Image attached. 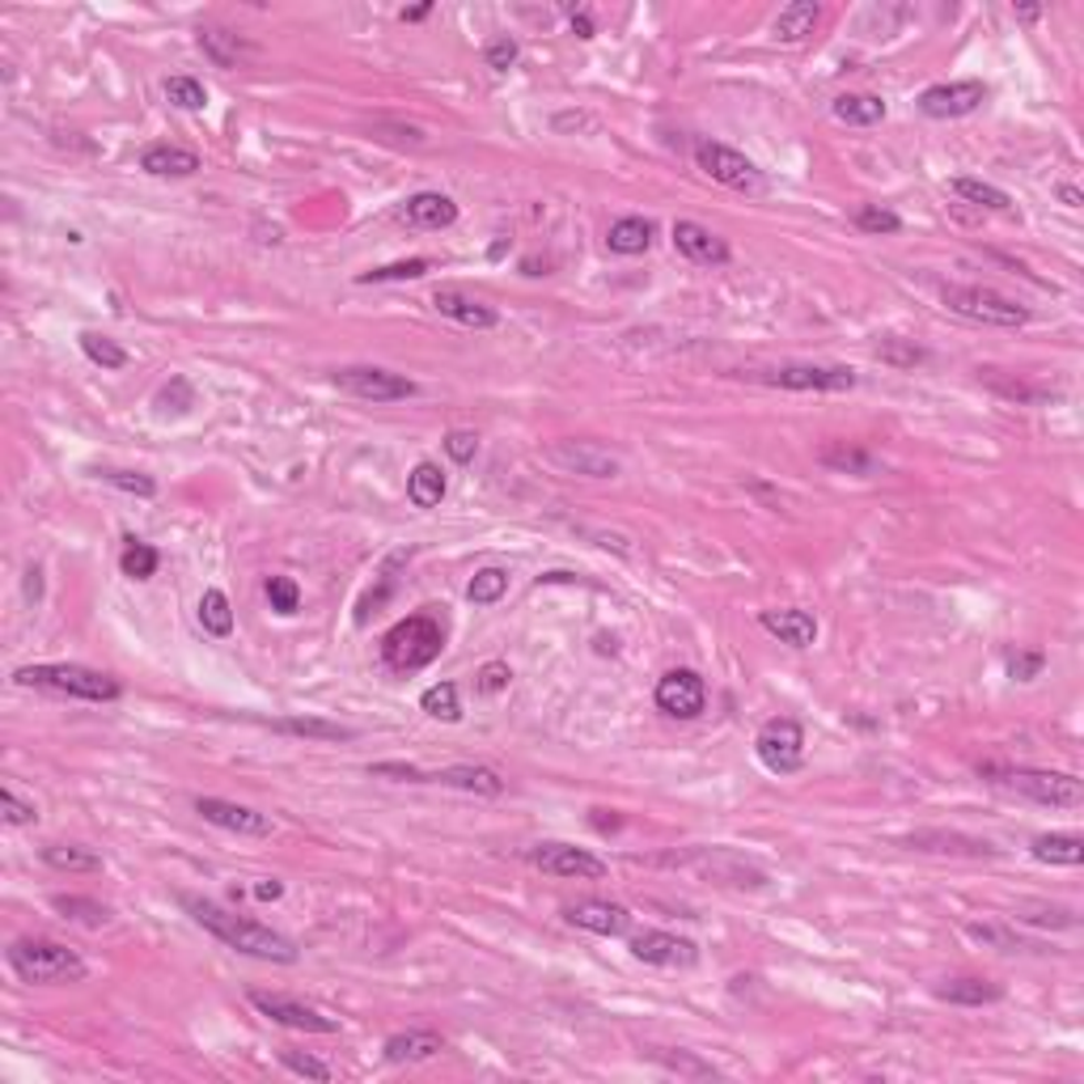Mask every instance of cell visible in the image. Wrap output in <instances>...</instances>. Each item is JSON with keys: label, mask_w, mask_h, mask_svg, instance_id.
I'll return each instance as SVG.
<instances>
[{"label": "cell", "mask_w": 1084, "mask_h": 1084, "mask_svg": "<svg viewBox=\"0 0 1084 1084\" xmlns=\"http://www.w3.org/2000/svg\"><path fill=\"white\" fill-rule=\"evenodd\" d=\"M192 919L204 928V932H213V937L225 944V949H238L246 958H259V962H276V966H292L301 953H297V944L289 937H280V932H271L264 923H255V919L246 916H234V911H225L220 902L213 898H195V894H183L178 898Z\"/></svg>", "instance_id": "obj_1"}, {"label": "cell", "mask_w": 1084, "mask_h": 1084, "mask_svg": "<svg viewBox=\"0 0 1084 1084\" xmlns=\"http://www.w3.org/2000/svg\"><path fill=\"white\" fill-rule=\"evenodd\" d=\"M1030 851H1034V860H1042V865H1063V868L1084 865L1081 835H1037L1034 844H1030Z\"/></svg>", "instance_id": "obj_34"}, {"label": "cell", "mask_w": 1084, "mask_h": 1084, "mask_svg": "<svg viewBox=\"0 0 1084 1084\" xmlns=\"http://www.w3.org/2000/svg\"><path fill=\"white\" fill-rule=\"evenodd\" d=\"M754 750H758V763L772 775H793L805 763V729L793 716H775L758 729Z\"/></svg>", "instance_id": "obj_10"}, {"label": "cell", "mask_w": 1084, "mask_h": 1084, "mask_svg": "<svg viewBox=\"0 0 1084 1084\" xmlns=\"http://www.w3.org/2000/svg\"><path fill=\"white\" fill-rule=\"evenodd\" d=\"M81 352H85L94 364H102V369H123V364H127V352H123L120 343L106 335H97V331H85V335H81Z\"/></svg>", "instance_id": "obj_46"}, {"label": "cell", "mask_w": 1084, "mask_h": 1084, "mask_svg": "<svg viewBox=\"0 0 1084 1084\" xmlns=\"http://www.w3.org/2000/svg\"><path fill=\"white\" fill-rule=\"evenodd\" d=\"M166 97L178 106V111H204V106H208V90H204L195 76H169Z\"/></svg>", "instance_id": "obj_47"}, {"label": "cell", "mask_w": 1084, "mask_h": 1084, "mask_svg": "<svg viewBox=\"0 0 1084 1084\" xmlns=\"http://www.w3.org/2000/svg\"><path fill=\"white\" fill-rule=\"evenodd\" d=\"M830 115L847 127H873L886 120V102L877 94H839L830 102Z\"/></svg>", "instance_id": "obj_31"}, {"label": "cell", "mask_w": 1084, "mask_h": 1084, "mask_svg": "<svg viewBox=\"0 0 1084 1084\" xmlns=\"http://www.w3.org/2000/svg\"><path fill=\"white\" fill-rule=\"evenodd\" d=\"M157 564H162L157 547H148V543H141V538H123V555H120L123 577L148 580L153 572H157Z\"/></svg>", "instance_id": "obj_40"}, {"label": "cell", "mask_w": 1084, "mask_h": 1084, "mask_svg": "<svg viewBox=\"0 0 1084 1084\" xmlns=\"http://www.w3.org/2000/svg\"><path fill=\"white\" fill-rule=\"evenodd\" d=\"M508 593V572L505 568H479L475 577H471V585H466V598L475 606H492V602H500Z\"/></svg>", "instance_id": "obj_43"}, {"label": "cell", "mask_w": 1084, "mask_h": 1084, "mask_svg": "<svg viewBox=\"0 0 1084 1084\" xmlns=\"http://www.w3.org/2000/svg\"><path fill=\"white\" fill-rule=\"evenodd\" d=\"M343 394L352 399H364V403H403V399H415V382L403 378V373H390V369H378V364H343L331 373Z\"/></svg>", "instance_id": "obj_9"}, {"label": "cell", "mask_w": 1084, "mask_h": 1084, "mask_svg": "<svg viewBox=\"0 0 1084 1084\" xmlns=\"http://www.w3.org/2000/svg\"><path fill=\"white\" fill-rule=\"evenodd\" d=\"M420 708H424V712H429L433 721H445V724L462 721L458 686H454V682H436V686H429V691L420 695Z\"/></svg>", "instance_id": "obj_42"}, {"label": "cell", "mask_w": 1084, "mask_h": 1084, "mask_svg": "<svg viewBox=\"0 0 1084 1084\" xmlns=\"http://www.w3.org/2000/svg\"><path fill=\"white\" fill-rule=\"evenodd\" d=\"M9 966L13 974L30 983V988H60V983H81L90 974V966L81 962V953H73L69 944L60 940H34L22 937L9 944Z\"/></svg>", "instance_id": "obj_2"}, {"label": "cell", "mask_w": 1084, "mask_h": 1084, "mask_svg": "<svg viewBox=\"0 0 1084 1084\" xmlns=\"http://www.w3.org/2000/svg\"><path fill=\"white\" fill-rule=\"evenodd\" d=\"M271 733H289V737H318V742H352L357 729L335 721H318V716H285V721H267Z\"/></svg>", "instance_id": "obj_32"}, {"label": "cell", "mask_w": 1084, "mask_h": 1084, "mask_svg": "<svg viewBox=\"0 0 1084 1084\" xmlns=\"http://www.w3.org/2000/svg\"><path fill=\"white\" fill-rule=\"evenodd\" d=\"M907 847L919 851H953V856H995V847L983 839H962V835H940V830H919L907 839Z\"/></svg>", "instance_id": "obj_36"}, {"label": "cell", "mask_w": 1084, "mask_h": 1084, "mask_svg": "<svg viewBox=\"0 0 1084 1084\" xmlns=\"http://www.w3.org/2000/svg\"><path fill=\"white\" fill-rule=\"evenodd\" d=\"M1055 192H1060V199H1063V204H1067V208H1081V204H1084L1081 187H1072V183H1060Z\"/></svg>", "instance_id": "obj_62"}, {"label": "cell", "mask_w": 1084, "mask_h": 1084, "mask_svg": "<svg viewBox=\"0 0 1084 1084\" xmlns=\"http://www.w3.org/2000/svg\"><path fill=\"white\" fill-rule=\"evenodd\" d=\"M674 865H686L703 873V877H712V881H721V886H742V890H758V886H767V868L750 865L742 860L737 851H724V847H699L691 860H674Z\"/></svg>", "instance_id": "obj_14"}, {"label": "cell", "mask_w": 1084, "mask_h": 1084, "mask_svg": "<svg viewBox=\"0 0 1084 1084\" xmlns=\"http://www.w3.org/2000/svg\"><path fill=\"white\" fill-rule=\"evenodd\" d=\"M822 22V9L814 0H793V4H784L780 9V18H775V39L780 43H801V39H809Z\"/></svg>", "instance_id": "obj_29"}, {"label": "cell", "mask_w": 1084, "mask_h": 1084, "mask_svg": "<svg viewBox=\"0 0 1084 1084\" xmlns=\"http://www.w3.org/2000/svg\"><path fill=\"white\" fill-rule=\"evenodd\" d=\"M1012 18H1016V22H1037V18H1042V4H1016Z\"/></svg>", "instance_id": "obj_63"}, {"label": "cell", "mask_w": 1084, "mask_h": 1084, "mask_svg": "<svg viewBox=\"0 0 1084 1084\" xmlns=\"http://www.w3.org/2000/svg\"><path fill=\"white\" fill-rule=\"evenodd\" d=\"M0 809H4V822H9V826H34V822H39V805H34V801H22L13 788H0Z\"/></svg>", "instance_id": "obj_51"}, {"label": "cell", "mask_w": 1084, "mask_h": 1084, "mask_svg": "<svg viewBox=\"0 0 1084 1084\" xmlns=\"http://www.w3.org/2000/svg\"><path fill=\"white\" fill-rule=\"evenodd\" d=\"M758 623H763V631H772L775 640H784L793 649H809L818 640V619L809 610H793V606L788 610H763Z\"/></svg>", "instance_id": "obj_24"}, {"label": "cell", "mask_w": 1084, "mask_h": 1084, "mask_svg": "<svg viewBox=\"0 0 1084 1084\" xmlns=\"http://www.w3.org/2000/svg\"><path fill=\"white\" fill-rule=\"evenodd\" d=\"M399 217L407 220L411 229H450L458 220V204L441 192H420L399 208Z\"/></svg>", "instance_id": "obj_23"}, {"label": "cell", "mask_w": 1084, "mask_h": 1084, "mask_svg": "<svg viewBox=\"0 0 1084 1084\" xmlns=\"http://www.w3.org/2000/svg\"><path fill=\"white\" fill-rule=\"evenodd\" d=\"M856 225L865 229V234H898L902 229V217L898 213H890V208H881V204H865L860 213H856Z\"/></svg>", "instance_id": "obj_50"}, {"label": "cell", "mask_w": 1084, "mask_h": 1084, "mask_svg": "<svg viewBox=\"0 0 1084 1084\" xmlns=\"http://www.w3.org/2000/svg\"><path fill=\"white\" fill-rule=\"evenodd\" d=\"M25 598L30 602H39L43 598V568L34 564V568H25Z\"/></svg>", "instance_id": "obj_59"}, {"label": "cell", "mask_w": 1084, "mask_h": 1084, "mask_svg": "<svg viewBox=\"0 0 1084 1084\" xmlns=\"http://www.w3.org/2000/svg\"><path fill=\"white\" fill-rule=\"evenodd\" d=\"M51 907H55L64 919L85 923V928H102V923L111 919V911H106L102 902H94V898H81V894H55V898H51Z\"/></svg>", "instance_id": "obj_39"}, {"label": "cell", "mask_w": 1084, "mask_h": 1084, "mask_svg": "<svg viewBox=\"0 0 1084 1084\" xmlns=\"http://www.w3.org/2000/svg\"><path fill=\"white\" fill-rule=\"evenodd\" d=\"M873 352H877V361L894 364V369H916V364L928 361V352L919 343H911V339H881Z\"/></svg>", "instance_id": "obj_45"}, {"label": "cell", "mask_w": 1084, "mask_h": 1084, "mask_svg": "<svg viewBox=\"0 0 1084 1084\" xmlns=\"http://www.w3.org/2000/svg\"><path fill=\"white\" fill-rule=\"evenodd\" d=\"M433 13V4H420V9H403V22H424Z\"/></svg>", "instance_id": "obj_64"}, {"label": "cell", "mask_w": 1084, "mask_h": 1084, "mask_svg": "<svg viewBox=\"0 0 1084 1084\" xmlns=\"http://www.w3.org/2000/svg\"><path fill=\"white\" fill-rule=\"evenodd\" d=\"M657 1060L665 1063V1067H670V1072H678V1076H699V1081H716V1076H721V1072H716V1067H712V1063H699V1060H691V1055H686V1051H678V1055H670V1051H665V1055H657Z\"/></svg>", "instance_id": "obj_53"}, {"label": "cell", "mask_w": 1084, "mask_h": 1084, "mask_svg": "<svg viewBox=\"0 0 1084 1084\" xmlns=\"http://www.w3.org/2000/svg\"><path fill=\"white\" fill-rule=\"evenodd\" d=\"M195 814L204 822H213V826H220V830L246 835V839H267L271 835V818L267 814H255V809L234 805V801H220V796H199L195 801Z\"/></svg>", "instance_id": "obj_18"}, {"label": "cell", "mask_w": 1084, "mask_h": 1084, "mask_svg": "<svg viewBox=\"0 0 1084 1084\" xmlns=\"http://www.w3.org/2000/svg\"><path fill=\"white\" fill-rule=\"evenodd\" d=\"M572 34L577 39H593V18L589 13H572Z\"/></svg>", "instance_id": "obj_61"}, {"label": "cell", "mask_w": 1084, "mask_h": 1084, "mask_svg": "<svg viewBox=\"0 0 1084 1084\" xmlns=\"http://www.w3.org/2000/svg\"><path fill=\"white\" fill-rule=\"evenodd\" d=\"M199 623H204V631L220 636V640L234 631V606H229V598L220 589H204V598H199Z\"/></svg>", "instance_id": "obj_41"}, {"label": "cell", "mask_w": 1084, "mask_h": 1084, "mask_svg": "<svg viewBox=\"0 0 1084 1084\" xmlns=\"http://www.w3.org/2000/svg\"><path fill=\"white\" fill-rule=\"evenodd\" d=\"M195 43H199V51H204L217 69H238L241 60L250 55V48L241 43L238 34H229V30H220V25H199Z\"/></svg>", "instance_id": "obj_28"}, {"label": "cell", "mask_w": 1084, "mask_h": 1084, "mask_svg": "<svg viewBox=\"0 0 1084 1084\" xmlns=\"http://www.w3.org/2000/svg\"><path fill=\"white\" fill-rule=\"evenodd\" d=\"M369 775H394V780H403V784H429V772H420V767H411V763H373Z\"/></svg>", "instance_id": "obj_58"}, {"label": "cell", "mask_w": 1084, "mask_h": 1084, "mask_svg": "<svg viewBox=\"0 0 1084 1084\" xmlns=\"http://www.w3.org/2000/svg\"><path fill=\"white\" fill-rule=\"evenodd\" d=\"M267 602L276 615H297V606H301V589H297V580L292 577H267Z\"/></svg>", "instance_id": "obj_49"}, {"label": "cell", "mask_w": 1084, "mask_h": 1084, "mask_svg": "<svg viewBox=\"0 0 1084 1084\" xmlns=\"http://www.w3.org/2000/svg\"><path fill=\"white\" fill-rule=\"evenodd\" d=\"M445 454H450L454 462H462V466H466V462H475V454H479V436L454 429V433L445 436Z\"/></svg>", "instance_id": "obj_57"}, {"label": "cell", "mask_w": 1084, "mask_h": 1084, "mask_svg": "<svg viewBox=\"0 0 1084 1084\" xmlns=\"http://www.w3.org/2000/svg\"><path fill=\"white\" fill-rule=\"evenodd\" d=\"M141 169L153 178H192L199 174V153L183 145H148L141 153Z\"/></svg>", "instance_id": "obj_25"}, {"label": "cell", "mask_w": 1084, "mask_h": 1084, "mask_svg": "<svg viewBox=\"0 0 1084 1084\" xmlns=\"http://www.w3.org/2000/svg\"><path fill=\"white\" fill-rule=\"evenodd\" d=\"M526 860L534 868H543L547 877H568V881H602L606 873H610L606 860H598L593 851L572 844H534L526 851Z\"/></svg>", "instance_id": "obj_11"}, {"label": "cell", "mask_w": 1084, "mask_h": 1084, "mask_svg": "<svg viewBox=\"0 0 1084 1084\" xmlns=\"http://www.w3.org/2000/svg\"><path fill=\"white\" fill-rule=\"evenodd\" d=\"M657 708L674 721H695L708 708V682L695 670H670V674L657 682Z\"/></svg>", "instance_id": "obj_16"}, {"label": "cell", "mask_w": 1084, "mask_h": 1084, "mask_svg": "<svg viewBox=\"0 0 1084 1084\" xmlns=\"http://www.w3.org/2000/svg\"><path fill=\"white\" fill-rule=\"evenodd\" d=\"M18 686H34L48 695H69L85 699V703H115L123 695L120 678L90 670V665H69V661H51V665H22L13 670Z\"/></svg>", "instance_id": "obj_3"}, {"label": "cell", "mask_w": 1084, "mask_h": 1084, "mask_svg": "<svg viewBox=\"0 0 1084 1084\" xmlns=\"http://www.w3.org/2000/svg\"><path fill=\"white\" fill-rule=\"evenodd\" d=\"M407 500L415 508H436L445 500V475L436 462H415V471L407 475Z\"/></svg>", "instance_id": "obj_35"}, {"label": "cell", "mask_w": 1084, "mask_h": 1084, "mask_svg": "<svg viewBox=\"0 0 1084 1084\" xmlns=\"http://www.w3.org/2000/svg\"><path fill=\"white\" fill-rule=\"evenodd\" d=\"M39 856H43V865L55 868V873H97V868H102V856H97V851L76 847V844H48Z\"/></svg>", "instance_id": "obj_38"}, {"label": "cell", "mask_w": 1084, "mask_h": 1084, "mask_svg": "<svg viewBox=\"0 0 1084 1084\" xmlns=\"http://www.w3.org/2000/svg\"><path fill=\"white\" fill-rule=\"evenodd\" d=\"M280 894H285L280 881H259V886H255V898H259V902H276Z\"/></svg>", "instance_id": "obj_60"}, {"label": "cell", "mask_w": 1084, "mask_h": 1084, "mask_svg": "<svg viewBox=\"0 0 1084 1084\" xmlns=\"http://www.w3.org/2000/svg\"><path fill=\"white\" fill-rule=\"evenodd\" d=\"M988 102V85L983 81H944V85H928L916 97V106L928 120H966Z\"/></svg>", "instance_id": "obj_13"}, {"label": "cell", "mask_w": 1084, "mask_h": 1084, "mask_svg": "<svg viewBox=\"0 0 1084 1084\" xmlns=\"http://www.w3.org/2000/svg\"><path fill=\"white\" fill-rule=\"evenodd\" d=\"M250 1004L264 1012L267 1021L276 1025H289V1030H301V1034H339V1021L327 1016V1012L310 1009L301 1000H289V995H271V991H250Z\"/></svg>", "instance_id": "obj_15"}, {"label": "cell", "mask_w": 1084, "mask_h": 1084, "mask_svg": "<svg viewBox=\"0 0 1084 1084\" xmlns=\"http://www.w3.org/2000/svg\"><path fill=\"white\" fill-rule=\"evenodd\" d=\"M433 306H436V313H445L450 322H458V327H466V331H492V327L500 322V313L492 310L487 301L466 297V292H458V289H436Z\"/></svg>", "instance_id": "obj_20"}, {"label": "cell", "mask_w": 1084, "mask_h": 1084, "mask_svg": "<svg viewBox=\"0 0 1084 1084\" xmlns=\"http://www.w3.org/2000/svg\"><path fill=\"white\" fill-rule=\"evenodd\" d=\"M508 678H513V670H508L505 661H487L479 674H475V691L479 695H500L508 686Z\"/></svg>", "instance_id": "obj_55"}, {"label": "cell", "mask_w": 1084, "mask_h": 1084, "mask_svg": "<svg viewBox=\"0 0 1084 1084\" xmlns=\"http://www.w3.org/2000/svg\"><path fill=\"white\" fill-rule=\"evenodd\" d=\"M627 949H631V958L636 962H649V966H665V970H686V966L699 962V949L691 944L686 937H674V932H636V937L627 940Z\"/></svg>", "instance_id": "obj_17"}, {"label": "cell", "mask_w": 1084, "mask_h": 1084, "mask_svg": "<svg viewBox=\"0 0 1084 1084\" xmlns=\"http://www.w3.org/2000/svg\"><path fill=\"white\" fill-rule=\"evenodd\" d=\"M445 649V623L436 615H407L382 636V661L394 674H415L433 665Z\"/></svg>", "instance_id": "obj_4"}, {"label": "cell", "mask_w": 1084, "mask_h": 1084, "mask_svg": "<svg viewBox=\"0 0 1084 1084\" xmlns=\"http://www.w3.org/2000/svg\"><path fill=\"white\" fill-rule=\"evenodd\" d=\"M695 166L712 178V183H721V187H733V192H746V195H763L767 192V178H763V169L750 162L746 153H737V148L721 145V141H699L695 145Z\"/></svg>", "instance_id": "obj_7"}, {"label": "cell", "mask_w": 1084, "mask_h": 1084, "mask_svg": "<svg viewBox=\"0 0 1084 1084\" xmlns=\"http://www.w3.org/2000/svg\"><path fill=\"white\" fill-rule=\"evenodd\" d=\"M429 784H445V788H462L475 796H500L505 780L492 767H445V772H429Z\"/></svg>", "instance_id": "obj_26"}, {"label": "cell", "mask_w": 1084, "mask_h": 1084, "mask_svg": "<svg viewBox=\"0 0 1084 1084\" xmlns=\"http://www.w3.org/2000/svg\"><path fill=\"white\" fill-rule=\"evenodd\" d=\"M433 271V259H403V264H386V267H373V271H364L357 276V285H386V280H420V276H429Z\"/></svg>", "instance_id": "obj_44"}, {"label": "cell", "mask_w": 1084, "mask_h": 1084, "mask_svg": "<svg viewBox=\"0 0 1084 1084\" xmlns=\"http://www.w3.org/2000/svg\"><path fill=\"white\" fill-rule=\"evenodd\" d=\"M940 1000H949V1004H966V1009H983V1004H995L1004 988L1000 983H988V979H974V974H966V979H949V983H940L937 988Z\"/></svg>", "instance_id": "obj_30"}, {"label": "cell", "mask_w": 1084, "mask_h": 1084, "mask_svg": "<svg viewBox=\"0 0 1084 1084\" xmlns=\"http://www.w3.org/2000/svg\"><path fill=\"white\" fill-rule=\"evenodd\" d=\"M674 246L682 259H691V264H699V267H724L729 259H733L729 241H724L721 234H712L708 225H699V220H678Z\"/></svg>", "instance_id": "obj_19"}, {"label": "cell", "mask_w": 1084, "mask_h": 1084, "mask_svg": "<svg viewBox=\"0 0 1084 1084\" xmlns=\"http://www.w3.org/2000/svg\"><path fill=\"white\" fill-rule=\"evenodd\" d=\"M517 55H522V48H517V39H508V34H496V39L483 48L487 69H496V73H508V69L517 64Z\"/></svg>", "instance_id": "obj_52"}, {"label": "cell", "mask_w": 1084, "mask_h": 1084, "mask_svg": "<svg viewBox=\"0 0 1084 1084\" xmlns=\"http://www.w3.org/2000/svg\"><path fill=\"white\" fill-rule=\"evenodd\" d=\"M280 1063L289 1067L292 1076H306V1081H331V1067L322 1060H313V1055H297V1051H285Z\"/></svg>", "instance_id": "obj_54"}, {"label": "cell", "mask_w": 1084, "mask_h": 1084, "mask_svg": "<svg viewBox=\"0 0 1084 1084\" xmlns=\"http://www.w3.org/2000/svg\"><path fill=\"white\" fill-rule=\"evenodd\" d=\"M818 462L835 475H856V479L881 475V458L865 445H851V441H826L818 450Z\"/></svg>", "instance_id": "obj_22"}, {"label": "cell", "mask_w": 1084, "mask_h": 1084, "mask_svg": "<svg viewBox=\"0 0 1084 1084\" xmlns=\"http://www.w3.org/2000/svg\"><path fill=\"white\" fill-rule=\"evenodd\" d=\"M657 238V225L644 217H623L610 225V234H606V246L615 250V255H644Z\"/></svg>", "instance_id": "obj_33"}, {"label": "cell", "mask_w": 1084, "mask_h": 1084, "mask_svg": "<svg viewBox=\"0 0 1084 1084\" xmlns=\"http://www.w3.org/2000/svg\"><path fill=\"white\" fill-rule=\"evenodd\" d=\"M382 1051L390 1063H424L445 1051V1037L433 1030H407V1034H390Z\"/></svg>", "instance_id": "obj_27"}, {"label": "cell", "mask_w": 1084, "mask_h": 1084, "mask_svg": "<svg viewBox=\"0 0 1084 1084\" xmlns=\"http://www.w3.org/2000/svg\"><path fill=\"white\" fill-rule=\"evenodd\" d=\"M979 775H991L1000 788L1025 796L1034 805H1051V809H1076L1084 801V784L1067 772H1042V767H979Z\"/></svg>", "instance_id": "obj_5"}, {"label": "cell", "mask_w": 1084, "mask_h": 1084, "mask_svg": "<svg viewBox=\"0 0 1084 1084\" xmlns=\"http://www.w3.org/2000/svg\"><path fill=\"white\" fill-rule=\"evenodd\" d=\"M940 301L949 310L966 318V322H983V327H1004V331H1016L1030 322V310L1021 301H1012L1004 292L983 289V285H944L940 289Z\"/></svg>", "instance_id": "obj_6"}, {"label": "cell", "mask_w": 1084, "mask_h": 1084, "mask_svg": "<svg viewBox=\"0 0 1084 1084\" xmlns=\"http://www.w3.org/2000/svg\"><path fill=\"white\" fill-rule=\"evenodd\" d=\"M568 923L585 928V932H598V937H623L631 928V916L619 902H606V898H585L577 907H568Z\"/></svg>", "instance_id": "obj_21"}, {"label": "cell", "mask_w": 1084, "mask_h": 1084, "mask_svg": "<svg viewBox=\"0 0 1084 1084\" xmlns=\"http://www.w3.org/2000/svg\"><path fill=\"white\" fill-rule=\"evenodd\" d=\"M547 462L564 475H585V479H615L623 471V462L598 441H555L547 445Z\"/></svg>", "instance_id": "obj_12"}, {"label": "cell", "mask_w": 1084, "mask_h": 1084, "mask_svg": "<svg viewBox=\"0 0 1084 1084\" xmlns=\"http://www.w3.org/2000/svg\"><path fill=\"white\" fill-rule=\"evenodd\" d=\"M1042 665H1046V652L1042 649L1016 652V657H1009V678H1016V682H1034V678L1042 674Z\"/></svg>", "instance_id": "obj_56"}, {"label": "cell", "mask_w": 1084, "mask_h": 1084, "mask_svg": "<svg viewBox=\"0 0 1084 1084\" xmlns=\"http://www.w3.org/2000/svg\"><path fill=\"white\" fill-rule=\"evenodd\" d=\"M949 192L966 199V204H974V208H988V213H1012V195L1000 192V187H991L983 178H953L949 183Z\"/></svg>", "instance_id": "obj_37"}, {"label": "cell", "mask_w": 1084, "mask_h": 1084, "mask_svg": "<svg viewBox=\"0 0 1084 1084\" xmlns=\"http://www.w3.org/2000/svg\"><path fill=\"white\" fill-rule=\"evenodd\" d=\"M763 386L775 390H801V394H847L856 390V369L847 364H775L758 373Z\"/></svg>", "instance_id": "obj_8"}, {"label": "cell", "mask_w": 1084, "mask_h": 1084, "mask_svg": "<svg viewBox=\"0 0 1084 1084\" xmlns=\"http://www.w3.org/2000/svg\"><path fill=\"white\" fill-rule=\"evenodd\" d=\"M94 475L97 479H106L111 487L127 492V496H141V500L157 496V483L148 479V475H141V471H94Z\"/></svg>", "instance_id": "obj_48"}]
</instances>
